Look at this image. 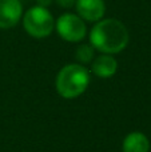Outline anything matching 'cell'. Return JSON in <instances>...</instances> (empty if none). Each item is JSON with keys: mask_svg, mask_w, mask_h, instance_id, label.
<instances>
[{"mask_svg": "<svg viewBox=\"0 0 151 152\" xmlns=\"http://www.w3.org/2000/svg\"><path fill=\"white\" fill-rule=\"evenodd\" d=\"M130 32L120 20L114 18L96 21L90 31V44L102 53L115 55L127 47Z\"/></svg>", "mask_w": 151, "mask_h": 152, "instance_id": "6da1fadb", "label": "cell"}, {"mask_svg": "<svg viewBox=\"0 0 151 152\" xmlns=\"http://www.w3.org/2000/svg\"><path fill=\"white\" fill-rule=\"evenodd\" d=\"M90 84V72L79 63L67 64L59 71L55 80L58 94L64 99H75L80 96Z\"/></svg>", "mask_w": 151, "mask_h": 152, "instance_id": "7a4b0ae2", "label": "cell"}, {"mask_svg": "<svg viewBox=\"0 0 151 152\" xmlns=\"http://www.w3.org/2000/svg\"><path fill=\"white\" fill-rule=\"evenodd\" d=\"M21 18L26 32L35 39L50 36L55 29V19L45 7L34 5L27 10Z\"/></svg>", "mask_w": 151, "mask_h": 152, "instance_id": "3957f363", "label": "cell"}, {"mask_svg": "<svg viewBox=\"0 0 151 152\" xmlns=\"http://www.w3.org/2000/svg\"><path fill=\"white\" fill-rule=\"evenodd\" d=\"M55 29L63 40L79 43L87 36V24L76 13H63L55 21Z\"/></svg>", "mask_w": 151, "mask_h": 152, "instance_id": "277c9868", "label": "cell"}, {"mask_svg": "<svg viewBox=\"0 0 151 152\" xmlns=\"http://www.w3.org/2000/svg\"><path fill=\"white\" fill-rule=\"evenodd\" d=\"M23 16L20 0H0V29L15 27Z\"/></svg>", "mask_w": 151, "mask_h": 152, "instance_id": "5b68a950", "label": "cell"}, {"mask_svg": "<svg viewBox=\"0 0 151 152\" xmlns=\"http://www.w3.org/2000/svg\"><path fill=\"white\" fill-rule=\"evenodd\" d=\"M75 8L76 15H79L86 23H96L103 19L106 3L104 0H76Z\"/></svg>", "mask_w": 151, "mask_h": 152, "instance_id": "8992f818", "label": "cell"}, {"mask_svg": "<svg viewBox=\"0 0 151 152\" xmlns=\"http://www.w3.org/2000/svg\"><path fill=\"white\" fill-rule=\"evenodd\" d=\"M91 71L100 79L112 77L118 71V61L112 55L102 53L91 61Z\"/></svg>", "mask_w": 151, "mask_h": 152, "instance_id": "52a82bcc", "label": "cell"}, {"mask_svg": "<svg viewBox=\"0 0 151 152\" xmlns=\"http://www.w3.org/2000/svg\"><path fill=\"white\" fill-rule=\"evenodd\" d=\"M123 152H149L150 140L143 132L134 131L125 137L122 144Z\"/></svg>", "mask_w": 151, "mask_h": 152, "instance_id": "ba28073f", "label": "cell"}, {"mask_svg": "<svg viewBox=\"0 0 151 152\" xmlns=\"http://www.w3.org/2000/svg\"><path fill=\"white\" fill-rule=\"evenodd\" d=\"M95 48L88 43V44H80L78 45V48L75 50V59L78 60V63L84 66L94 60L95 58Z\"/></svg>", "mask_w": 151, "mask_h": 152, "instance_id": "9c48e42d", "label": "cell"}, {"mask_svg": "<svg viewBox=\"0 0 151 152\" xmlns=\"http://www.w3.org/2000/svg\"><path fill=\"white\" fill-rule=\"evenodd\" d=\"M55 1L62 8H72L75 7V1L76 0H55Z\"/></svg>", "mask_w": 151, "mask_h": 152, "instance_id": "30bf717a", "label": "cell"}, {"mask_svg": "<svg viewBox=\"0 0 151 152\" xmlns=\"http://www.w3.org/2000/svg\"><path fill=\"white\" fill-rule=\"evenodd\" d=\"M37 1V5H40V7H45L47 8L48 5L51 4V3L54 1V0H36Z\"/></svg>", "mask_w": 151, "mask_h": 152, "instance_id": "8fae6325", "label": "cell"}]
</instances>
